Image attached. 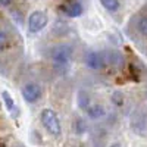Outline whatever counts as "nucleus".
Returning <instances> with one entry per match:
<instances>
[{
    "instance_id": "obj_1",
    "label": "nucleus",
    "mask_w": 147,
    "mask_h": 147,
    "mask_svg": "<svg viewBox=\"0 0 147 147\" xmlns=\"http://www.w3.org/2000/svg\"><path fill=\"white\" fill-rule=\"evenodd\" d=\"M41 124L44 125L46 131L53 137H60V132H62V127H60V121L57 113L53 109H43L41 110Z\"/></svg>"
},
{
    "instance_id": "obj_2",
    "label": "nucleus",
    "mask_w": 147,
    "mask_h": 147,
    "mask_svg": "<svg viewBox=\"0 0 147 147\" xmlns=\"http://www.w3.org/2000/svg\"><path fill=\"white\" fill-rule=\"evenodd\" d=\"M72 57V47L68 44H59L55 46L50 52V59L53 60V63L57 66H65L71 62Z\"/></svg>"
},
{
    "instance_id": "obj_3",
    "label": "nucleus",
    "mask_w": 147,
    "mask_h": 147,
    "mask_svg": "<svg viewBox=\"0 0 147 147\" xmlns=\"http://www.w3.org/2000/svg\"><path fill=\"white\" fill-rule=\"evenodd\" d=\"M47 22H49V18L46 15V12H43V10H34L32 13L28 16L27 28H28L30 32L37 34V32H40L41 30L46 28Z\"/></svg>"
},
{
    "instance_id": "obj_4",
    "label": "nucleus",
    "mask_w": 147,
    "mask_h": 147,
    "mask_svg": "<svg viewBox=\"0 0 147 147\" xmlns=\"http://www.w3.org/2000/svg\"><path fill=\"white\" fill-rule=\"evenodd\" d=\"M22 97H24V100L28 102V103H35L37 100L41 97L43 94V90L38 84H35V82H28L25 84L22 87Z\"/></svg>"
},
{
    "instance_id": "obj_5",
    "label": "nucleus",
    "mask_w": 147,
    "mask_h": 147,
    "mask_svg": "<svg viewBox=\"0 0 147 147\" xmlns=\"http://www.w3.org/2000/svg\"><path fill=\"white\" fill-rule=\"evenodd\" d=\"M84 62L88 68L91 69H102L106 65V60H105V55L100 52H87L84 56Z\"/></svg>"
},
{
    "instance_id": "obj_6",
    "label": "nucleus",
    "mask_w": 147,
    "mask_h": 147,
    "mask_svg": "<svg viewBox=\"0 0 147 147\" xmlns=\"http://www.w3.org/2000/svg\"><path fill=\"white\" fill-rule=\"evenodd\" d=\"M60 12L62 13H65L66 16L69 18H78L82 15V6L80 2H68V3H63V5H60L59 6Z\"/></svg>"
},
{
    "instance_id": "obj_7",
    "label": "nucleus",
    "mask_w": 147,
    "mask_h": 147,
    "mask_svg": "<svg viewBox=\"0 0 147 147\" xmlns=\"http://www.w3.org/2000/svg\"><path fill=\"white\" fill-rule=\"evenodd\" d=\"M85 110H87L88 116H90V118H94V119H97V118H100V116L105 115V109H103V106H100V105L88 106Z\"/></svg>"
},
{
    "instance_id": "obj_8",
    "label": "nucleus",
    "mask_w": 147,
    "mask_h": 147,
    "mask_svg": "<svg viewBox=\"0 0 147 147\" xmlns=\"http://www.w3.org/2000/svg\"><path fill=\"white\" fill-rule=\"evenodd\" d=\"M105 55V60L107 63H112V65H121L124 60H122V56L116 52H112V53H103Z\"/></svg>"
},
{
    "instance_id": "obj_9",
    "label": "nucleus",
    "mask_w": 147,
    "mask_h": 147,
    "mask_svg": "<svg viewBox=\"0 0 147 147\" xmlns=\"http://www.w3.org/2000/svg\"><path fill=\"white\" fill-rule=\"evenodd\" d=\"M2 99H3V103H5V106H6V109L9 110V112H13V110L16 109L15 107V102H13V97L10 96V93L3 91L2 93Z\"/></svg>"
},
{
    "instance_id": "obj_10",
    "label": "nucleus",
    "mask_w": 147,
    "mask_h": 147,
    "mask_svg": "<svg viewBox=\"0 0 147 147\" xmlns=\"http://www.w3.org/2000/svg\"><path fill=\"white\" fill-rule=\"evenodd\" d=\"M100 3L109 12H115L119 9V0H100Z\"/></svg>"
},
{
    "instance_id": "obj_11",
    "label": "nucleus",
    "mask_w": 147,
    "mask_h": 147,
    "mask_svg": "<svg viewBox=\"0 0 147 147\" xmlns=\"http://www.w3.org/2000/svg\"><path fill=\"white\" fill-rule=\"evenodd\" d=\"M78 105H80V107H81V109H87V107L90 106V97H88V94H87V93H84V91H81V93H80V97H78Z\"/></svg>"
},
{
    "instance_id": "obj_12",
    "label": "nucleus",
    "mask_w": 147,
    "mask_h": 147,
    "mask_svg": "<svg viewBox=\"0 0 147 147\" xmlns=\"http://www.w3.org/2000/svg\"><path fill=\"white\" fill-rule=\"evenodd\" d=\"M138 30L140 32L147 38V18H141L140 22H138Z\"/></svg>"
},
{
    "instance_id": "obj_13",
    "label": "nucleus",
    "mask_w": 147,
    "mask_h": 147,
    "mask_svg": "<svg viewBox=\"0 0 147 147\" xmlns=\"http://www.w3.org/2000/svg\"><path fill=\"white\" fill-rule=\"evenodd\" d=\"M112 102H113L115 105H118V106H121L122 103H124V99H122V94H121L119 91L113 93V97H112Z\"/></svg>"
},
{
    "instance_id": "obj_14",
    "label": "nucleus",
    "mask_w": 147,
    "mask_h": 147,
    "mask_svg": "<svg viewBox=\"0 0 147 147\" xmlns=\"http://www.w3.org/2000/svg\"><path fill=\"white\" fill-rule=\"evenodd\" d=\"M6 44H7V34L0 31V49H3Z\"/></svg>"
},
{
    "instance_id": "obj_15",
    "label": "nucleus",
    "mask_w": 147,
    "mask_h": 147,
    "mask_svg": "<svg viewBox=\"0 0 147 147\" xmlns=\"http://www.w3.org/2000/svg\"><path fill=\"white\" fill-rule=\"evenodd\" d=\"M12 3V0H0V6H9Z\"/></svg>"
}]
</instances>
